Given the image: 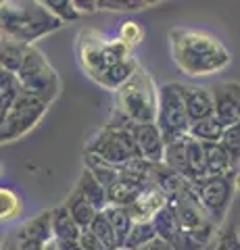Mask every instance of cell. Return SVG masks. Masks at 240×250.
I'll list each match as a JSON object with an SVG mask.
<instances>
[{"label":"cell","mask_w":240,"mask_h":250,"mask_svg":"<svg viewBox=\"0 0 240 250\" xmlns=\"http://www.w3.org/2000/svg\"><path fill=\"white\" fill-rule=\"evenodd\" d=\"M172 57L188 75L218 73L230 62V52L218 38L196 29H174L169 34Z\"/></svg>","instance_id":"1"},{"label":"cell","mask_w":240,"mask_h":250,"mask_svg":"<svg viewBox=\"0 0 240 250\" xmlns=\"http://www.w3.org/2000/svg\"><path fill=\"white\" fill-rule=\"evenodd\" d=\"M2 36L32 46L38 38L48 36L63 25L46 6V2H2Z\"/></svg>","instance_id":"2"},{"label":"cell","mask_w":240,"mask_h":250,"mask_svg":"<svg viewBox=\"0 0 240 250\" xmlns=\"http://www.w3.org/2000/svg\"><path fill=\"white\" fill-rule=\"evenodd\" d=\"M159 106V88L142 67L117 90V111L134 123H154Z\"/></svg>","instance_id":"3"},{"label":"cell","mask_w":240,"mask_h":250,"mask_svg":"<svg viewBox=\"0 0 240 250\" xmlns=\"http://www.w3.org/2000/svg\"><path fill=\"white\" fill-rule=\"evenodd\" d=\"M77 57L92 80L111 69L117 62L130 59V46L121 40H109L98 31H82L77 40Z\"/></svg>","instance_id":"4"},{"label":"cell","mask_w":240,"mask_h":250,"mask_svg":"<svg viewBox=\"0 0 240 250\" xmlns=\"http://www.w3.org/2000/svg\"><path fill=\"white\" fill-rule=\"evenodd\" d=\"M165 144L182 140L190 134V117L186 108V85L177 82L163 83L159 88V106H157V121Z\"/></svg>","instance_id":"5"},{"label":"cell","mask_w":240,"mask_h":250,"mask_svg":"<svg viewBox=\"0 0 240 250\" xmlns=\"http://www.w3.org/2000/svg\"><path fill=\"white\" fill-rule=\"evenodd\" d=\"M134 127H113V125H105V129H100L98 134L88 142L86 152L100 156L109 165L123 167L134 159H142L140 148L134 138Z\"/></svg>","instance_id":"6"},{"label":"cell","mask_w":240,"mask_h":250,"mask_svg":"<svg viewBox=\"0 0 240 250\" xmlns=\"http://www.w3.org/2000/svg\"><path fill=\"white\" fill-rule=\"evenodd\" d=\"M17 80L21 83L23 92L44 100L46 104H50L57 98V92H59L57 71L48 65L44 54L38 48H34V46L27 48L25 61H23V65L17 73Z\"/></svg>","instance_id":"7"},{"label":"cell","mask_w":240,"mask_h":250,"mask_svg":"<svg viewBox=\"0 0 240 250\" xmlns=\"http://www.w3.org/2000/svg\"><path fill=\"white\" fill-rule=\"evenodd\" d=\"M46 108H48V104H46L44 100L29 96V94L23 92L21 98L15 103V106L2 117V123H0L2 125V127H0V140H2L4 144H9V142L19 140L21 136H25L44 117Z\"/></svg>","instance_id":"8"},{"label":"cell","mask_w":240,"mask_h":250,"mask_svg":"<svg viewBox=\"0 0 240 250\" xmlns=\"http://www.w3.org/2000/svg\"><path fill=\"white\" fill-rule=\"evenodd\" d=\"M234 182H236V173L223 177H207L203 182L190 184L205 215L213 223H221L226 219L228 207L232 202V196H234Z\"/></svg>","instance_id":"9"},{"label":"cell","mask_w":240,"mask_h":250,"mask_svg":"<svg viewBox=\"0 0 240 250\" xmlns=\"http://www.w3.org/2000/svg\"><path fill=\"white\" fill-rule=\"evenodd\" d=\"M211 92L215 100V117L223 127L240 123V83L221 82L211 85Z\"/></svg>","instance_id":"10"},{"label":"cell","mask_w":240,"mask_h":250,"mask_svg":"<svg viewBox=\"0 0 240 250\" xmlns=\"http://www.w3.org/2000/svg\"><path fill=\"white\" fill-rule=\"evenodd\" d=\"M134 138L140 148L142 159L154 165H163L165 163V140L161 134L157 123H136Z\"/></svg>","instance_id":"11"},{"label":"cell","mask_w":240,"mask_h":250,"mask_svg":"<svg viewBox=\"0 0 240 250\" xmlns=\"http://www.w3.org/2000/svg\"><path fill=\"white\" fill-rule=\"evenodd\" d=\"M167 205H169L167 196L157 186H153L134 202V205L128 207V210H130V215L134 217L136 223H144V221H153L154 215H157L161 208H165Z\"/></svg>","instance_id":"12"},{"label":"cell","mask_w":240,"mask_h":250,"mask_svg":"<svg viewBox=\"0 0 240 250\" xmlns=\"http://www.w3.org/2000/svg\"><path fill=\"white\" fill-rule=\"evenodd\" d=\"M186 108H188L190 121H203L215 115V100L211 88L200 85H186Z\"/></svg>","instance_id":"13"},{"label":"cell","mask_w":240,"mask_h":250,"mask_svg":"<svg viewBox=\"0 0 240 250\" xmlns=\"http://www.w3.org/2000/svg\"><path fill=\"white\" fill-rule=\"evenodd\" d=\"M52 236H55V240L61 242V244H69V246L80 242L82 229H80V225L73 221V217L65 205L52 210Z\"/></svg>","instance_id":"14"},{"label":"cell","mask_w":240,"mask_h":250,"mask_svg":"<svg viewBox=\"0 0 240 250\" xmlns=\"http://www.w3.org/2000/svg\"><path fill=\"white\" fill-rule=\"evenodd\" d=\"M75 190L80 192L82 196L98 210V213H103V210L109 207V194H107V188L100 184L94 177V173L88 171V169L82 171V177H80V182H77Z\"/></svg>","instance_id":"15"},{"label":"cell","mask_w":240,"mask_h":250,"mask_svg":"<svg viewBox=\"0 0 240 250\" xmlns=\"http://www.w3.org/2000/svg\"><path fill=\"white\" fill-rule=\"evenodd\" d=\"M205 159H207V175L209 177H223L236 173L228 150L221 144H205Z\"/></svg>","instance_id":"16"},{"label":"cell","mask_w":240,"mask_h":250,"mask_svg":"<svg viewBox=\"0 0 240 250\" xmlns=\"http://www.w3.org/2000/svg\"><path fill=\"white\" fill-rule=\"evenodd\" d=\"M140 67L134 59H126V61H121L117 62V65H113L111 69H107L105 73H100L94 82H98L100 85H105V88H109V90H115L117 92L121 85H126L130 82V77L136 73V69Z\"/></svg>","instance_id":"17"},{"label":"cell","mask_w":240,"mask_h":250,"mask_svg":"<svg viewBox=\"0 0 240 250\" xmlns=\"http://www.w3.org/2000/svg\"><path fill=\"white\" fill-rule=\"evenodd\" d=\"M65 207H67L69 213H71L73 221L80 225V229H82V231L90 229V228H92V223H94V219L98 217V210L92 207L90 202L84 198L77 190H73V192H71V196L65 200Z\"/></svg>","instance_id":"18"},{"label":"cell","mask_w":240,"mask_h":250,"mask_svg":"<svg viewBox=\"0 0 240 250\" xmlns=\"http://www.w3.org/2000/svg\"><path fill=\"white\" fill-rule=\"evenodd\" d=\"M153 188V186H151ZM149 190L146 186H140L136 182H130V179H119L115 186H111L107 194H109V205L115 207H131L134 202L142 196V194Z\"/></svg>","instance_id":"19"},{"label":"cell","mask_w":240,"mask_h":250,"mask_svg":"<svg viewBox=\"0 0 240 250\" xmlns=\"http://www.w3.org/2000/svg\"><path fill=\"white\" fill-rule=\"evenodd\" d=\"M188 138L190 134L182 140L165 144V165L177 175H182L186 182H188Z\"/></svg>","instance_id":"20"},{"label":"cell","mask_w":240,"mask_h":250,"mask_svg":"<svg viewBox=\"0 0 240 250\" xmlns=\"http://www.w3.org/2000/svg\"><path fill=\"white\" fill-rule=\"evenodd\" d=\"M226 127L218 117H207L203 121H195L190 125V138H195L200 144H219Z\"/></svg>","instance_id":"21"},{"label":"cell","mask_w":240,"mask_h":250,"mask_svg":"<svg viewBox=\"0 0 240 250\" xmlns=\"http://www.w3.org/2000/svg\"><path fill=\"white\" fill-rule=\"evenodd\" d=\"M105 215L109 217V221L115 229V236H117V242H119V248L126 246V242L130 238L131 229H134V217L130 215V210L126 207H115V205H109L105 208Z\"/></svg>","instance_id":"22"},{"label":"cell","mask_w":240,"mask_h":250,"mask_svg":"<svg viewBox=\"0 0 240 250\" xmlns=\"http://www.w3.org/2000/svg\"><path fill=\"white\" fill-rule=\"evenodd\" d=\"M27 48L29 46L25 44H19L11 40V38H4L2 36V48H0V62H2V69L4 71H11L17 75L19 69L25 61V54H27Z\"/></svg>","instance_id":"23"},{"label":"cell","mask_w":240,"mask_h":250,"mask_svg":"<svg viewBox=\"0 0 240 250\" xmlns=\"http://www.w3.org/2000/svg\"><path fill=\"white\" fill-rule=\"evenodd\" d=\"M86 169L94 173V177L107 188V190H109L111 186H115L121 179V169L119 167L109 165V163L103 161L100 156L90 154V152H86Z\"/></svg>","instance_id":"24"},{"label":"cell","mask_w":240,"mask_h":250,"mask_svg":"<svg viewBox=\"0 0 240 250\" xmlns=\"http://www.w3.org/2000/svg\"><path fill=\"white\" fill-rule=\"evenodd\" d=\"M21 94H23V88L17 80V75L0 69V96H2L0 108H2V117L15 106V103L21 98Z\"/></svg>","instance_id":"25"},{"label":"cell","mask_w":240,"mask_h":250,"mask_svg":"<svg viewBox=\"0 0 240 250\" xmlns=\"http://www.w3.org/2000/svg\"><path fill=\"white\" fill-rule=\"evenodd\" d=\"M153 223H154V228H157V236L167 240V242H172L177 233L182 231L180 223H177V217H175V210L169 205L165 208H161L159 213L154 215Z\"/></svg>","instance_id":"26"},{"label":"cell","mask_w":240,"mask_h":250,"mask_svg":"<svg viewBox=\"0 0 240 250\" xmlns=\"http://www.w3.org/2000/svg\"><path fill=\"white\" fill-rule=\"evenodd\" d=\"M90 229L100 242H103L107 250H119L117 236H115V229H113V225L109 221V217L105 215V210L103 213H98V217L94 219V223H92Z\"/></svg>","instance_id":"27"},{"label":"cell","mask_w":240,"mask_h":250,"mask_svg":"<svg viewBox=\"0 0 240 250\" xmlns=\"http://www.w3.org/2000/svg\"><path fill=\"white\" fill-rule=\"evenodd\" d=\"M154 238H157V228H154L153 221H144V223H136L134 229H131L130 238L126 242V250H138L146 246L149 242H153Z\"/></svg>","instance_id":"28"},{"label":"cell","mask_w":240,"mask_h":250,"mask_svg":"<svg viewBox=\"0 0 240 250\" xmlns=\"http://www.w3.org/2000/svg\"><path fill=\"white\" fill-rule=\"evenodd\" d=\"M154 0H98V9L103 11H117V13H130V11H142L154 6Z\"/></svg>","instance_id":"29"},{"label":"cell","mask_w":240,"mask_h":250,"mask_svg":"<svg viewBox=\"0 0 240 250\" xmlns=\"http://www.w3.org/2000/svg\"><path fill=\"white\" fill-rule=\"evenodd\" d=\"M219 144L228 150L232 163H234V167L238 169V165H240V123H234V125H230V127H226Z\"/></svg>","instance_id":"30"},{"label":"cell","mask_w":240,"mask_h":250,"mask_svg":"<svg viewBox=\"0 0 240 250\" xmlns=\"http://www.w3.org/2000/svg\"><path fill=\"white\" fill-rule=\"evenodd\" d=\"M46 6H48L50 13L63 23L75 21V19L82 17V13L75 9V2H69V0H46Z\"/></svg>","instance_id":"31"},{"label":"cell","mask_w":240,"mask_h":250,"mask_svg":"<svg viewBox=\"0 0 240 250\" xmlns=\"http://www.w3.org/2000/svg\"><path fill=\"white\" fill-rule=\"evenodd\" d=\"M0 205H2V219H6V221L13 217H17L19 208H21L19 196L13 190H9V188H2V190H0Z\"/></svg>","instance_id":"32"},{"label":"cell","mask_w":240,"mask_h":250,"mask_svg":"<svg viewBox=\"0 0 240 250\" xmlns=\"http://www.w3.org/2000/svg\"><path fill=\"white\" fill-rule=\"evenodd\" d=\"M142 38H144V29L138 25V23H134V21L121 23V27H119V40L126 42L130 48H131V46H136V44H140Z\"/></svg>","instance_id":"33"},{"label":"cell","mask_w":240,"mask_h":250,"mask_svg":"<svg viewBox=\"0 0 240 250\" xmlns=\"http://www.w3.org/2000/svg\"><path fill=\"white\" fill-rule=\"evenodd\" d=\"M215 250H240V236H238V231L232 223H228L226 229L221 231Z\"/></svg>","instance_id":"34"},{"label":"cell","mask_w":240,"mask_h":250,"mask_svg":"<svg viewBox=\"0 0 240 250\" xmlns=\"http://www.w3.org/2000/svg\"><path fill=\"white\" fill-rule=\"evenodd\" d=\"M77 246H80V250H107L103 242H100V240L94 236V233H92V229L82 231V236H80V242H77Z\"/></svg>","instance_id":"35"},{"label":"cell","mask_w":240,"mask_h":250,"mask_svg":"<svg viewBox=\"0 0 240 250\" xmlns=\"http://www.w3.org/2000/svg\"><path fill=\"white\" fill-rule=\"evenodd\" d=\"M138 250H174V246L169 244L167 240H163V238H154L153 242H149L146 246H142V248H138Z\"/></svg>","instance_id":"36"},{"label":"cell","mask_w":240,"mask_h":250,"mask_svg":"<svg viewBox=\"0 0 240 250\" xmlns=\"http://www.w3.org/2000/svg\"><path fill=\"white\" fill-rule=\"evenodd\" d=\"M75 9L80 11L82 15H84V13H94V11H98V2H86V0H75Z\"/></svg>","instance_id":"37"}]
</instances>
